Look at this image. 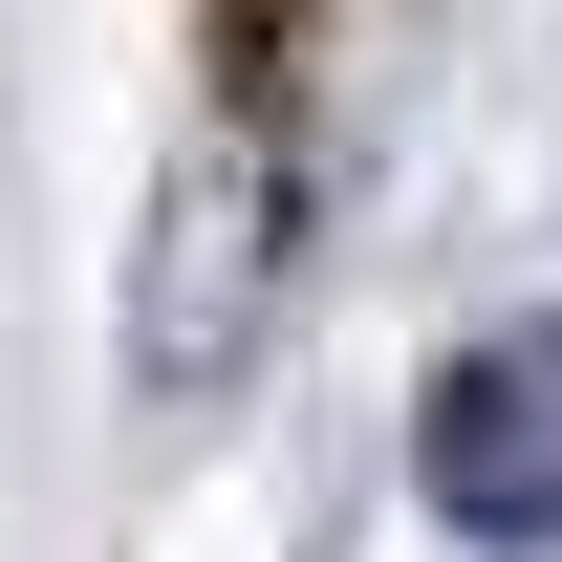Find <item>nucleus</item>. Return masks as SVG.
<instances>
[{"mask_svg":"<svg viewBox=\"0 0 562 562\" xmlns=\"http://www.w3.org/2000/svg\"><path fill=\"white\" fill-rule=\"evenodd\" d=\"M412 497L476 562H562V325H476L412 412Z\"/></svg>","mask_w":562,"mask_h":562,"instance_id":"1","label":"nucleus"}]
</instances>
